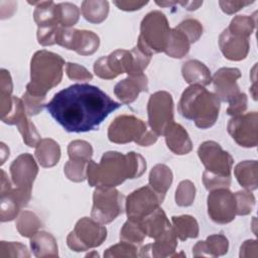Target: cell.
I'll use <instances>...</instances> for the list:
<instances>
[{"label": "cell", "mask_w": 258, "mask_h": 258, "mask_svg": "<svg viewBox=\"0 0 258 258\" xmlns=\"http://www.w3.org/2000/svg\"><path fill=\"white\" fill-rule=\"evenodd\" d=\"M120 10L135 11L145 6L148 1H114L113 2Z\"/></svg>", "instance_id": "54"}, {"label": "cell", "mask_w": 258, "mask_h": 258, "mask_svg": "<svg viewBox=\"0 0 258 258\" xmlns=\"http://www.w3.org/2000/svg\"><path fill=\"white\" fill-rule=\"evenodd\" d=\"M57 19L60 26L71 28L80 18V9L73 3L63 2L56 4Z\"/></svg>", "instance_id": "39"}, {"label": "cell", "mask_w": 258, "mask_h": 258, "mask_svg": "<svg viewBox=\"0 0 258 258\" xmlns=\"http://www.w3.org/2000/svg\"><path fill=\"white\" fill-rule=\"evenodd\" d=\"M7 157H9V148L3 142H1V164L5 162Z\"/></svg>", "instance_id": "57"}, {"label": "cell", "mask_w": 258, "mask_h": 258, "mask_svg": "<svg viewBox=\"0 0 258 258\" xmlns=\"http://www.w3.org/2000/svg\"><path fill=\"white\" fill-rule=\"evenodd\" d=\"M38 173V166L34 157L29 153L18 155L10 165V175L14 185L31 194L32 185Z\"/></svg>", "instance_id": "17"}, {"label": "cell", "mask_w": 258, "mask_h": 258, "mask_svg": "<svg viewBox=\"0 0 258 258\" xmlns=\"http://www.w3.org/2000/svg\"><path fill=\"white\" fill-rule=\"evenodd\" d=\"M66 74L73 81H91L93 75L83 66L74 62L66 63Z\"/></svg>", "instance_id": "48"}, {"label": "cell", "mask_w": 258, "mask_h": 258, "mask_svg": "<svg viewBox=\"0 0 258 258\" xmlns=\"http://www.w3.org/2000/svg\"><path fill=\"white\" fill-rule=\"evenodd\" d=\"M170 30L168 20L161 11H150L140 23V34L136 45L150 56L154 53L164 52Z\"/></svg>", "instance_id": "6"}, {"label": "cell", "mask_w": 258, "mask_h": 258, "mask_svg": "<svg viewBox=\"0 0 258 258\" xmlns=\"http://www.w3.org/2000/svg\"><path fill=\"white\" fill-rule=\"evenodd\" d=\"M55 43L70 50H75L81 55H91L100 45L99 36L90 30H80L59 26Z\"/></svg>", "instance_id": "13"}, {"label": "cell", "mask_w": 258, "mask_h": 258, "mask_svg": "<svg viewBox=\"0 0 258 258\" xmlns=\"http://www.w3.org/2000/svg\"><path fill=\"white\" fill-rule=\"evenodd\" d=\"M87 160L83 159H72L70 158L63 167L66 176L75 182L84 181L87 178Z\"/></svg>", "instance_id": "40"}, {"label": "cell", "mask_w": 258, "mask_h": 258, "mask_svg": "<svg viewBox=\"0 0 258 258\" xmlns=\"http://www.w3.org/2000/svg\"><path fill=\"white\" fill-rule=\"evenodd\" d=\"M142 228L146 234V236L150 238H157L161 235L166 229L171 227L169 220L167 219L164 211L159 207L153 213L145 217L140 221Z\"/></svg>", "instance_id": "30"}, {"label": "cell", "mask_w": 258, "mask_h": 258, "mask_svg": "<svg viewBox=\"0 0 258 258\" xmlns=\"http://www.w3.org/2000/svg\"><path fill=\"white\" fill-rule=\"evenodd\" d=\"M184 81L189 85L207 86L212 82L211 72L208 67L198 59H188L181 67Z\"/></svg>", "instance_id": "25"}, {"label": "cell", "mask_w": 258, "mask_h": 258, "mask_svg": "<svg viewBox=\"0 0 258 258\" xmlns=\"http://www.w3.org/2000/svg\"><path fill=\"white\" fill-rule=\"evenodd\" d=\"M148 125L158 136L163 135L165 130L174 122L173 100L166 91L153 93L147 103Z\"/></svg>", "instance_id": "10"}, {"label": "cell", "mask_w": 258, "mask_h": 258, "mask_svg": "<svg viewBox=\"0 0 258 258\" xmlns=\"http://www.w3.org/2000/svg\"><path fill=\"white\" fill-rule=\"evenodd\" d=\"M167 148L177 155H184L191 151L192 143L187 131L177 123H172L164 132Z\"/></svg>", "instance_id": "23"}, {"label": "cell", "mask_w": 258, "mask_h": 258, "mask_svg": "<svg viewBox=\"0 0 258 258\" xmlns=\"http://www.w3.org/2000/svg\"><path fill=\"white\" fill-rule=\"evenodd\" d=\"M137 247L136 245L121 241L109 247L104 252V257H137Z\"/></svg>", "instance_id": "46"}, {"label": "cell", "mask_w": 258, "mask_h": 258, "mask_svg": "<svg viewBox=\"0 0 258 258\" xmlns=\"http://www.w3.org/2000/svg\"><path fill=\"white\" fill-rule=\"evenodd\" d=\"M124 210V196L114 187H96L93 194L91 218L106 225L113 222Z\"/></svg>", "instance_id": "9"}, {"label": "cell", "mask_w": 258, "mask_h": 258, "mask_svg": "<svg viewBox=\"0 0 258 258\" xmlns=\"http://www.w3.org/2000/svg\"><path fill=\"white\" fill-rule=\"evenodd\" d=\"M234 174L241 186L255 190L258 186V164L256 160H244L234 168Z\"/></svg>", "instance_id": "28"}, {"label": "cell", "mask_w": 258, "mask_h": 258, "mask_svg": "<svg viewBox=\"0 0 258 258\" xmlns=\"http://www.w3.org/2000/svg\"><path fill=\"white\" fill-rule=\"evenodd\" d=\"M17 258V257H30V254L25 245L19 242H6L0 243V258Z\"/></svg>", "instance_id": "45"}, {"label": "cell", "mask_w": 258, "mask_h": 258, "mask_svg": "<svg viewBox=\"0 0 258 258\" xmlns=\"http://www.w3.org/2000/svg\"><path fill=\"white\" fill-rule=\"evenodd\" d=\"M198 155L206 168L205 171L221 177L231 178L234 159L219 143L213 140L203 142L198 149Z\"/></svg>", "instance_id": "11"}, {"label": "cell", "mask_w": 258, "mask_h": 258, "mask_svg": "<svg viewBox=\"0 0 258 258\" xmlns=\"http://www.w3.org/2000/svg\"><path fill=\"white\" fill-rule=\"evenodd\" d=\"M247 103H248V99H247L246 94L240 93L239 95H237L234 99H232L229 102L227 114L231 115L233 117L244 114V112L247 109Z\"/></svg>", "instance_id": "50"}, {"label": "cell", "mask_w": 258, "mask_h": 258, "mask_svg": "<svg viewBox=\"0 0 258 258\" xmlns=\"http://www.w3.org/2000/svg\"><path fill=\"white\" fill-rule=\"evenodd\" d=\"M258 244L256 240L245 241L240 248V257H257Z\"/></svg>", "instance_id": "53"}, {"label": "cell", "mask_w": 258, "mask_h": 258, "mask_svg": "<svg viewBox=\"0 0 258 258\" xmlns=\"http://www.w3.org/2000/svg\"><path fill=\"white\" fill-rule=\"evenodd\" d=\"M171 222L174 233L180 241H185L188 238H197L199 236V224L192 216H173L171 217Z\"/></svg>", "instance_id": "32"}, {"label": "cell", "mask_w": 258, "mask_h": 258, "mask_svg": "<svg viewBox=\"0 0 258 258\" xmlns=\"http://www.w3.org/2000/svg\"><path fill=\"white\" fill-rule=\"evenodd\" d=\"M107 238V229L92 218L80 219L67 237V244L75 252L99 247Z\"/></svg>", "instance_id": "8"}, {"label": "cell", "mask_w": 258, "mask_h": 258, "mask_svg": "<svg viewBox=\"0 0 258 258\" xmlns=\"http://www.w3.org/2000/svg\"><path fill=\"white\" fill-rule=\"evenodd\" d=\"M1 120L6 124L15 125L22 136L23 142L27 146L36 147V145L41 140L36 127L28 118L22 99L14 97L11 112Z\"/></svg>", "instance_id": "16"}, {"label": "cell", "mask_w": 258, "mask_h": 258, "mask_svg": "<svg viewBox=\"0 0 258 258\" xmlns=\"http://www.w3.org/2000/svg\"><path fill=\"white\" fill-rule=\"evenodd\" d=\"M147 90L148 79L144 74L130 75L115 85L114 94L122 103L131 104L141 92H147Z\"/></svg>", "instance_id": "20"}, {"label": "cell", "mask_w": 258, "mask_h": 258, "mask_svg": "<svg viewBox=\"0 0 258 258\" xmlns=\"http://www.w3.org/2000/svg\"><path fill=\"white\" fill-rule=\"evenodd\" d=\"M90 256H97V257H98V256H99V254H98L97 252H93V253H91V254L89 253V254L87 255V257H90Z\"/></svg>", "instance_id": "58"}, {"label": "cell", "mask_w": 258, "mask_h": 258, "mask_svg": "<svg viewBox=\"0 0 258 258\" xmlns=\"http://www.w3.org/2000/svg\"><path fill=\"white\" fill-rule=\"evenodd\" d=\"M59 26L54 27H38L36 32L37 41L39 44L43 46L53 45L55 44V38H56V32Z\"/></svg>", "instance_id": "51"}, {"label": "cell", "mask_w": 258, "mask_h": 258, "mask_svg": "<svg viewBox=\"0 0 258 258\" xmlns=\"http://www.w3.org/2000/svg\"><path fill=\"white\" fill-rule=\"evenodd\" d=\"M189 46L190 42L185 34L174 27L170 30L168 43L164 52L170 57L181 58L188 52Z\"/></svg>", "instance_id": "35"}, {"label": "cell", "mask_w": 258, "mask_h": 258, "mask_svg": "<svg viewBox=\"0 0 258 258\" xmlns=\"http://www.w3.org/2000/svg\"><path fill=\"white\" fill-rule=\"evenodd\" d=\"M121 104L89 84H74L45 104L50 116L67 131L74 133L96 130Z\"/></svg>", "instance_id": "1"}, {"label": "cell", "mask_w": 258, "mask_h": 258, "mask_svg": "<svg viewBox=\"0 0 258 258\" xmlns=\"http://www.w3.org/2000/svg\"><path fill=\"white\" fill-rule=\"evenodd\" d=\"M207 204L208 215L210 219L217 224H229L237 215L235 196L228 188L210 190Z\"/></svg>", "instance_id": "15"}, {"label": "cell", "mask_w": 258, "mask_h": 258, "mask_svg": "<svg viewBox=\"0 0 258 258\" xmlns=\"http://www.w3.org/2000/svg\"><path fill=\"white\" fill-rule=\"evenodd\" d=\"M236 200V214L246 216L250 214L255 206V197L250 190H239L234 194Z\"/></svg>", "instance_id": "43"}, {"label": "cell", "mask_w": 258, "mask_h": 258, "mask_svg": "<svg viewBox=\"0 0 258 258\" xmlns=\"http://www.w3.org/2000/svg\"><path fill=\"white\" fill-rule=\"evenodd\" d=\"M42 224L38 217L30 211H23L17 217L16 229L18 233L25 238L32 237L41 228Z\"/></svg>", "instance_id": "36"}, {"label": "cell", "mask_w": 258, "mask_h": 258, "mask_svg": "<svg viewBox=\"0 0 258 258\" xmlns=\"http://www.w3.org/2000/svg\"><path fill=\"white\" fill-rule=\"evenodd\" d=\"M30 199L31 194H28L17 187L11 188L9 191L1 196V222H8L14 220L18 216L20 210L28 205Z\"/></svg>", "instance_id": "22"}, {"label": "cell", "mask_w": 258, "mask_h": 258, "mask_svg": "<svg viewBox=\"0 0 258 258\" xmlns=\"http://www.w3.org/2000/svg\"><path fill=\"white\" fill-rule=\"evenodd\" d=\"M145 237L146 234L142 228L141 223L132 220L125 222L120 231V240L133 245L141 244Z\"/></svg>", "instance_id": "37"}, {"label": "cell", "mask_w": 258, "mask_h": 258, "mask_svg": "<svg viewBox=\"0 0 258 258\" xmlns=\"http://www.w3.org/2000/svg\"><path fill=\"white\" fill-rule=\"evenodd\" d=\"M203 182L208 190H213L216 188H228L231 184V178L221 177L204 171Z\"/></svg>", "instance_id": "49"}, {"label": "cell", "mask_w": 258, "mask_h": 258, "mask_svg": "<svg viewBox=\"0 0 258 258\" xmlns=\"http://www.w3.org/2000/svg\"><path fill=\"white\" fill-rule=\"evenodd\" d=\"M176 247H177V237L171 225V227L166 229L161 235L155 238L154 243L143 246L140 249V254L138 256H141V257L151 256L155 258L172 257Z\"/></svg>", "instance_id": "21"}, {"label": "cell", "mask_w": 258, "mask_h": 258, "mask_svg": "<svg viewBox=\"0 0 258 258\" xmlns=\"http://www.w3.org/2000/svg\"><path fill=\"white\" fill-rule=\"evenodd\" d=\"M175 28L185 34L190 44L197 42L203 34V25L200 21L194 18H187L181 21L177 26H175Z\"/></svg>", "instance_id": "44"}, {"label": "cell", "mask_w": 258, "mask_h": 258, "mask_svg": "<svg viewBox=\"0 0 258 258\" xmlns=\"http://www.w3.org/2000/svg\"><path fill=\"white\" fill-rule=\"evenodd\" d=\"M219 46L226 58L239 61L246 58L250 42L249 38L233 34L226 28L219 36Z\"/></svg>", "instance_id": "19"}, {"label": "cell", "mask_w": 258, "mask_h": 258, "mask_svg": "<svg viewBox=\"0 0 258 258\" xmlns=\"http://www.w3.org/2000/svg\"><path fill=\"white\" fill-rule=\"evenodd\" d=\"M171 169L162 163H158L152 167L149 173V185L161 197H165L168 188L172 183Z\"/></svg>", "instance_id": "31"}, {"label": "cell", "mask_w": 258, "mask_h": 258, "mask_svg": "<svg viewBox=\"0 0 258 258\" xmlns=\"http://www.w3.org/2000/svg\"><path fill=\"white\" fill-rule=\"evenodd\" d=\"M255 17L247 15H238L231 20L230 25L227 29L233 34L249 38L255 29Z\"/></svg>", "instance_id": "38"}, {"label": "cell", "mask_w": 258, "mask_h": 258, "mask_svg": "<svg viewBox=\"0 0 258 258\" xmlns=\"http://www.w3.org/2000/svg\"><path fill=\"white\" fill-rule=\"evenodd\" d=\"M44 101L45 97L35 96L26 91L22 96V102L24 104V108L28 116H34L40 113L42 111L43 106H45Z\"/></svg>", "instance_id": "47"}, {"label": "cell", "mask_w": 258, "mask_h": 258, "mask_svg": "<svg viewBox=\"0 0 258 258\" xmlns=\"http://www.w3.org/2000/svg\"><path fill=\"white\" fill-rule=\"evenodd\" d=\"M63 66L64 60L59 54L45 49L36 51L30 61V82L26 85V92L45 97L60 83Z\"/></svg>", "instance_id": "4"}, {"label": "cell", "mask_w": 258, "mask_h": 258, "mask_svg": "<svg viewBox=\"0 0 258 258\" xmlns=\"http://www.w3.org/2000/svg\"><path fill=\"white\" fill-rule=\"evenodd\" d=\"M164 198L149 184L135 189L127 196L125 201V211L128 220L140 222L159 208Z\"/></svg>", "instance_id": "12"}, {"label": "cell", "mask_w": 258, "mask_h": 258, "mask_svg": "<svg viewBox=\"0 0 258 258\" xmlns=\"http://www.w3.org/2000/svg\"><path fill=\"white\" fill-rule=\"evenodd\" d=\"M150 59L151 56L140 50L137 45L131 50L117 49L97 59L94 63V73L104 80H112L122 74L139 75L143 74Z\"/></svg>", "instance_id": "5"}, {"label": "cell", "mask_w": 258, "mask_h": 258, "mask_svg": "<svg viewBox=\"0 0 258 258\" xmlns=\"http://www.w3.org/2000/svg\"><path fill=\"white\" fill-rule=\"evenodd\" d=\"M13 84L10 73L2 69L0 71V113L1 119L7 116L13 107V98L12 96Z\"/></svg>", "instance_id": "34"}, {"label": "cell", "mask_w": 258, "mask_h": 258, "mask_svg": "<svg viewBox=\"0 0 258 258\" xmlns=\"http://www.w3.org/2000/svg\"><path fill=\"white\" fill-rule=\"evenodd\" d=\"M81 11L87 21L98 24L107 18L109 13V3L105 0L83 1Z\"/></svg>", "instance_id": "33"}, {"label": "cell", "mask_w": 258, "mask_h": 258, "mask_svg": "<svg viewBox=\"0 0 258 258\" xmlns=\"http://www.w3.org/2000/svg\"><path fill=\"white\" fill-rule=\"evenodd\" d=\"M220 104L216 94L203 86L190 85L182 92L177 109L182 117L194 121L198 128L207 129L216 123Z\"/></svg>", "instance_id": "3"}, {"label": "cell", "mask_w": 258, "mask_h": 258, "mask_svg": "<svg viewBox=\"0 0 258 258\" xmlns=\"http://www.w3.org/2000/svg\"><path fill=\"white\" fill-rule=\"evenodd\" d=\"M228 249V239L222 234H214L209 236L205 241H199L192 248V255L195 257H217L225 255Z\"/></svg>", "instance_id": "24"}, {"label": "cell", "mask_w": 258, "mask_h": 258, "mask_svg": "<svg viewBox=\"0 0 258 258\" xmlns=\"http://www.w3.org/2000/svg\"><path fill=\"white\" fill-rule=\"evenodd\" d=\"M180 5H182L186 10H196L198 9L202 4L203 1H191V2H178Z\"/></svg>", "instance_id": "56"}, {"label": "cell", "mask_w": 258, "mask_h": 258, "mask_svg": "<svg viewBox=\"0 0 258 258\" xmlns=\"http://www.w3.org/2000/svg\"><path fill=\"white\" fill-rule=\"evenodd\" d=\"M196 197V186L188 179L181 180L175 190V203L179 207L191 206Z\"/></svg>", "instance_id": "41"}, {"label": "cell", "mask_w": 258, "mask_h": 258, "mask_svg": "<svg viewBox=\"0 0 258 258\" xmlns=\"http://www.w3.org/2000/svg\"><path fill=\"white\" fill-rule=\"evenodd\" d=\"M0 187H1V189H0L1 196H3L4 194H6L7 191H9L12 188L11 187V182L8 179L7 174L3 169H1V186Z\"/></svg>", "instance_id": "55"}, {"label": "cell", "mask_w": 258, "mask_h": 258, "mask_svg": "<svg viewBox=\"0 0 258 258\" xmlns=\"http://www.w3.org/2000/svg\"><path fill=\"white\" fill-rule=\"evenodd\" d=\"M157 138L158 135L148 129L144 121L133 115L116 117L108 128V139L117 144L135 142L140 146H150Z\"/></svg>", "instance_id": "7"}, {"label": "cell", "mask_w": 258, "mask_h": 258, "mask_svg": "<svg viewBox=\"0 0 258 258\" xmlns=\"http://www.w3.org/2000/svg\"><path fill=\"white\" fill-rule=\"evenodd\" d=\"M28 3L36 5L33 12V19L38 27L60 26L57 19L56 4L53 1H38Z\"/></svg>", "instance_id": "29"}, {"label": "cell", "mask_w": 258, "mask_h": 258, "mask_svg": "<svg viewBox=\"0 0 258 258\" xmlns=\"http://www.w3.org/2000/svg\"><path fill=\"white\" fill-rule=\"evenodd\" d=\"M68 154L72 159H83L90 161L93 156V147L85 140H74L68 145Z\"/></svg>", "instance_id": "42"}, {"label": "cell", "mask_w": 258, "mask_h": 258, "mask_svg": "<svg viewBox=\"0 0 258 258\" xmlns=\"http://www.w3.org/2000/svg\"><path fill=\"white\" fill-rule=\"evenodd\" d=\"M241 78V72L236 68H221L212 78L214 89L220 101L230 102L241 92L237 80Z\"/></svg>", "instance_id": "18"}, {"label": "cell", "mask_w": 258, "mask_h": 258, "mask_svg": "<svg viewBox=\"0 0 258 258\" xmlns=\"http://www.w3.org/2000/svg\"><path fill=\"white\" fill-rule=\"evenodd\" d=\"M30 248L35 257H57L58 248L55 238L47 232L38 231L30 237Z\"/></svg>", "instance_id": "26"}, {"label": "cell", "mask_w": 258, "mask_h": 258, "mask_svg": "<svg viewBox=\"0 0 258 258\" xmlns=\"http://www.w3.org/2000/svg\"><path fill=\"white\" fill-rule=\"evenodd\" d=\"M35 157L38 163L45 168L54 166L60 158V147L51 138H43L35 147Z\"/></svg>", "instance_id": "27"}, {"label": "cell", "mask_w": 258, "mask_h": 258, "mask_svg": "<svg viewBox=\"0 0 258 258\" xmlns=\"http://www.w3.org/2000/svg\"><path fill=\"white\" fill-rule=\"evenodd\" d=\"M254 1H219L221 9L226 14H234L241 10L243 7L252 4Z\"/></svg>", "instance_id": "52"}, {"label": "cell", "mask_w": 258, "mask_h": 258, "mask_svg": "<svg viewBox=\"0 0 258 258\" xmlns=\"http://www.w3.org/2000/svg\"><path fill=\"white\" fill-rule=\"evenodd\" d=\"M227 130L238 145L246 148L256 147L258 143V113L250 112L232 117L228 122Z\"/></svg>", "instance_id": "14"}, {"label": "cell", "mask_w": 258, "mask_h": 258, "mask_svg": "<svg viewBox=\"0 0 258 258\" xmlns=\"http://www.w3.org/2000/svg\"><path fill=\"white\" fill-rule=\"evenodd\" d=\"M146 170L145 158L134 151L126 154L117 151L105 152L99 163L90 160L87 165L89 185L115 187L126 179L140 177Z\"/></svg>", "instance_id": "2"}]
</instances>
